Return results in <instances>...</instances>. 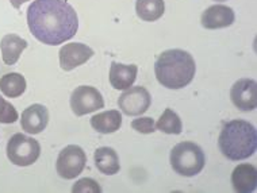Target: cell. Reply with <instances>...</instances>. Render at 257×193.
<instances>
[{
    "mask_svg": "<svg viewBox=\"0 0 257 193\" xmlns=\"http://www.w3.org/2000/svg\"><path fill=\"white\" fill-rule=\"evenodd\" d=\"M27 25L40 42L56 46L75 37L79 18L67 0H34L27 9Z\"/></svg>",
    "mask_w": 257,
    "mask_h": 193,
    "instance_id": "6da1fadb",
    "label": "cell"
},
{
    "mask_svg": "<svg viewBox=\"0 0 257 193\" xmlns=\"http://www.w3.org/2000/svg\"><path fill=\"white\" fill-rule=\"evenodd\" d=\"M11 2V5H13L14 9H21L22 7L23 3H26V2H29V0H10Z\"/></svg>",
    "mask_w": 257,
    "mask_h": 193,
    "instance_id": "cb8c5ba5",
    "label": "cell"
},
{
    "mask_svg": "<svg viewBox=\"0 0 257 193\" xmlns=\"http://www.w3.org/2000/svg\"><path fill=\"white\" fill-rule=\"evenodd\" d=\"M231 185L235 192L252 193L257 188V170L250 163H241L231 173Z\"/></svg>",
    "mask_w": 257,
    "mask_h": 193,
    "instance_id": "4fadbf2b",
    "label": "cell"
},
{
    "mask_svg": "<svg viewBox=\"0 0 257 193\" xmlns=\"http://www.w3.org/2000/svg\"><path fill=\"white\" fill-rule=\"evenodd\" d=\"M104 99L102 93L95 87L80 85L71 95V108L76 116H84L87 114L102 110Z\"/></svg>",
    "mask_w": 257,
    "mask_h": 193,
    "instance_id": "52a82bcc",
    "label": "cell"
},
{
    "mask_svg": "<svg viewBox=\"0 0 257 193\" xmlns=\"http://www.w3.org/2000/svg\"><path fill=\"white\" fill-rule=\"evenodd\" d=\"M93 56V50L87 45L81 42L64 45L60 49L58 57H60V66L62 70L69 72L77 66L83 65Z\"/></svg>",
    "mask_w": 257,
    "mask_h": 193,
    "instance_id": "30bf717a",
    "label": "cell"
},
{
    "mask_svg": "<svg viewBox=\"0 0 257 193\" xmlns=\"http://www.w3.org/2000/svg\"><path fill=\"white\" fill-rule=\"evenodd\" d=\"M156 128H159L160 131L165 132V134L179 135L183 131L182 119L179 118V115L175 111L167 108L156 123Z\"/></svg>",
    "mask_w": 257,
    "mask_h": 193,
    "instance_id": "ffe728a7",
    "label": "cell"
},
{
    "mask_svg": "<svg viewBox=\"0 0 257 193\" xmlns=\"http://www.w3.org/2000/svg\"><path fill=\"white\" fill-rule=\"evenodd\" d=\"M221 153L231 161L252 157L257 147V132L252 123L234 119L227 122L218 139Z\"/></svg>",
    "mask_w": 257,
    "mask_h": 193,
    "instance_id": "3957f363",
    "label": "cell"
},
{
    "mask_svg": "<svg viewBox=\"0 0 257 193\" xmlns=\"http://www.w3.org/2000/svg\"><path fill=\"white\" fill-rule=\"evenodd\" d=\"M195 60L182 49H171L160 54L155 64L156 79L168 89H182L194 80Z\"/></svg>",
    "mask_w": 257,
    "mask_h": 193,
    "instance_id": "7a4b0ae2",
    "label": "cell"
},
{
    "mask_svg": "<svg viewBox=\"0 0 257 193\" xmlns=\"http://www.w3.org/2000/svg\"><path fill=\"white\" fill-rule=\"evenodd\" d=\"M49 123V111L42 104H33L22 112L21 127L29 134H40Z\"/></svg>",
    "mask_w": 257,
    "mask_h": 193,
    "instance_id": "7c38bea8",
    "label": "cell"
},
{
    "mask_svg": "<svg viewBox=\"0 0 257 193\" xmlns=\"http://www.w3.org/2000/svg\"><path fill=\"white\" fill-rule=\"evenodd\" d=\"M40 154L38 140L21 132L11 136L7 143V157L17 166H30L40 158Z\"/></svg>",
    "mask_w": 257,
    "mask_h": 193,
    "instance_id": "5b68a950",
    "label": "cell"
},
{
    "mask_svg": "<svg viewBox=\"0 0 257 193\" xmlns=\"http://www.w3.org/2000/svg\"><path fill=\"white\" fill-rule=\"evenodd\" d=\"M15 120H18V111L11 103L0 96V123L10 124Z\"/></svg>",
    "mask_w": 257,
    "mask_h": 193,
    "instance_id": "44dd1931",
    "label": "cell"
},
{
    "mask_svg": "<svg viewBox=\"0 0 257 193\" xmlns=\"http://www.w3.org/2000/svg\"><path fill=\"white\" fill-rule=\"evenodd\" d=\"M85 163H87V155L84 150L77 145H69L58 154L56 167L61 178L73 180L84 170Z\"/></svg>",
    "mask_w": 257,
    "mask_h": 193,
    "instance_id": "8992f818",
    "label": "cell"
},
{
    "mask_svg": "<svg viewBox=\"0 0 257 193\" xmlns=\"http://www.w3.org/2000/svg\"><path fill=\"white\" fill-rule=\"evenodd\" d=\"M164 0H137L136 2V13L141 21L156 22L164 15Z\"/></svg>",
    "mask_w": 257,
    "mask_h": 193,
    "instance_id": "ac0fdd59",
    "label": "cell"
},
{
    "mask_svg": "<svg viewBox=\"0 0 257 193\" xmlns=\"http://www.w3.org/2000/svg\"><path fill=\"white\" fill-rule=\"evenodd\" d=\"M91 126L93 130L102 134H111L118 131L122 126V115L118 110H110L93 115L91 118Z\"/></svg>",
    "mask_w": 257,
    "mask_h": 193,
    "instance_id": "2e32d148",
    "label": "cell"
},
{
    "mask_svg": "<svg viewBox=\"0 0 257 193\" xmlns=\"http://www.w3.org/2000/svg\"><path fill=\"white\" fill-rule=\"evenodd\" d=\"M93 159L98 170L102 171L103 174L112 175L119 171V157L111 147H99L93 154Z\"/></svg>",
    "mask_w": 257,
    "mask_h": 193,
    "instance_id": "e0dca14e",
    "label": "cell"
},
{
    "mask_svg": "<svg viewBox=\"0 0 257 193\" xmlns=\"http://www.w3.org/2000/svg\"><path fill=\"white\" fill-rule=\"evenodd\" d=\"M0 91L11 99L22 96L26 91V79L21 73H6L0 77Z\"/></svg>",
    "mask_w": 257,
    "mask_h": 193,
    "instance_id": "d6986e66",
    "label": "cell"
},
{
    "mask_svg": "<svg viewBox=\"0 0 257 193\" xmlns=\"http://www.w3.org/2000/svg\"><path fill=\"white\" fill-rule=\"evenodd\" d=\"M233 104L241 111H253L257 105V83L253 79H241L230 89Z\"/></svg>",
    "mask_w": 257,
    "mask_h": 193,
    "instance_id": "9c48e42d",
    "label": "cell"
},
{
    "mask_svg": "<svg viewBox=\"0 0 257 193\" xmlns=\"http://www.w3.org/2000/svg\"><path fill=\"white\" fill-rule=\"evenodd\" d=\"M235 15L233 9L223 5H215L208 7L200 18V23L207 30H217L231 26L234 23Z\"/></svg>",
    "mask_w": 257,
    "mask_h": 193,
    "instance_id": "8fae6325",
    "label": "cell"
},
{
    "mask_svg": "<svg viewBox=\"0 0 257 193\" xmlns=\"http://www.w3.org/2000/svg\"><path fill=\"white\" fill-rule=\"evenodd\" d=\"M214 2H226V0H214Z\"/></svg>",
    "mask_w": 257,
    "mask_h": 193,
    "instance_id": "d4e9b609",
    "label": "cell"
},
{
    "mask_svg": "<svg viewBox=\"0 0 257 193\" xmlns=\"http://www.w3.org/2000/svg\"><path fill=\"white\" fill-rule=\"evenodd\" d=\"M27 48V41L17 34H7L2 38L0 49L2 57L6 65H15L25 49Z\"/></svg>",
    "mask_w": 257,
    "mask_h": 193,
    "instance_id": "9a60e30c",
    "label": "cell"
},
{
    "mask_svg": "<svg viewBox=\"0 0 257 193\" xmlns=\"http://www.w3.org/2000/svg\"><path fill=\"white\" fill-rule=\"evenodd\" d=\"M137 65H124L120 62H112L110 66V84L114 89L124 91L133 85L137 79Z\"/></svg>",
    "mask_w": 257,
    "mask_h": 193,
    "instance_id": "5bb4252c",
    "label": "cell"
},
{
    "mask_svg": "<svg viewBox=\"0 0 257 193\" xmlns=\"http://www.w3.org/2000/svg\"><path fill=\"white\" fill-rule=\"evenodd\" d=\"M72 192L75 193H100L102 188L100 185L92 178H81L73 185Z\"/></svg>",
    "mask_w": 257,
    "mask_h": 193,
    "instance_id": "7402d4cb",
    "label": "cell"
},
{
    "mask_svg": "<svg viewBox=\"0 0 257 193\" xmlns=\"http://www.w3.org/2000/svg\"><path fill=\"white\" fill-rule=\"evenodd\" d=\"M132 127L136 131L141 132V134H152L156 130L155 119L149 118V116H142V118L134 119L133 122H132Z\"/></svg>",
    "mask_w": 257,
    "mask_h": 193,
    "instance_id": "603a6c76",
    "label": "cell"
},
{
    "mask_svg": "<svg viewBox=\"0 0 257 193\" xmlns=\"http://www.w3.org/2000/svg\"><path fill=\"white\" fill-rule=\"evenodd\" d=\"M169 162L178 174L184 177H194L203 170L206 158L203 150L196 143L180 142L171 151Z\"/></svg>",
    "mask_w": 257,
    "mask_h": 193,
    "instance_id": "277c9868",
    "label": "cell"
},
{
    "mask_svg": "<svg viewBox=\"0 0 257 193\" xmlns=\"http://www.w3.org/2000/svg\"><path fill=\"white\" fill-rule=\"evenodd\" d=\"M152 104L151 93L144 87H130L118 99L119 110L127 116L145 114Z\"/></svg>",
    "mask_w": 257,
    "mask_h": 193,
    "instance_id": "ba28073f",
    "label": "cell"
}]
</instances>
